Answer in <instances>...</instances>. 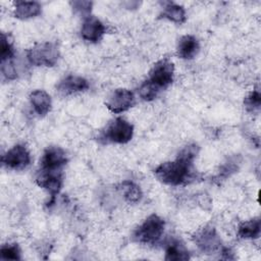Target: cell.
Listing matches in <instances>:
<instances>
[{"label": "cell", "instance_id": "cell-15", "mask_svg": "<svg viewBox=\"0 0 261 261\" xmlns=\"http://www.w3.org/2000/svg\"><path fill=\"white\" fill-rule=\"evenodd\" d=\"M30 102L39 116H45L51 110L52 102L49 94L43 90H35L30 94Z\"/></svg>", "mask_w": 261, "mask_h": 261}, {"label": "cell", "instance_id": "cell-9", "mask_svg": "<svg viewBox=\"0 0 261 261\" xmlns=\"http://www.w3.org/2000/svg\"><path fill=\"white\" fill-rule=\"evenodd\" d=\"M136 103L135 95L127 89H116L106 101V107L113 113H121L132 108Z\"/></svg>", "mask_w": 261, "mask_h": 261}, {"label": "cell", "instance_id": "cell-26", "mask_svg": "<svg viewBox=\"0 0 261 261\" xmlns=\"http://www.w3.org/2000/svg\"><path fill=\"white\" fill-rule=\"evenodd\" d=\"M238 170V160L236 158H230L228 159L227 162H225L219 171V176L220 177H227L230 174L234 173Z\"/></svg>", "mask_w": 261, "mask_h": 261}, {"label": "cell", "instance_id": "cell-12", "mask_svg": "<svg viewBox=\"0 0 261 261\" xmlns=\"http://www.w3.org/2000/svg\"><path fill=\"white\" fill-rule=\"evenodd\" d=\"M90 87L89 82L80 75L69 74L63 77L57 85V92L61 96H69L75 93L84 92Z\"/></svg>", "mask_w": 261, "mask_h": 261}, {"label": "cell", "instance_id": "cell-11", "mask_svg": "<svg viewBox=\"0 0 261 261\" xmlns=\"http://www.w3.org/2000/svg\"><path fill=\"white\" fill-rule=\"evenodd\" d=\"M106 32L104 23L94 15H89L83 21L81 35L85 41L91 43L99 42Z\"/></svg>", "mask_w": 261, "mask_h": 261}, {"label": "cell", "instance_id": "cell-6", "mask_svg": "<svg viewBox=\"0 0 261 261\" xmlns=\"http://www.w3.org/2000/svg\"><path fill=\"white\" fill-rule=\"evenodd\" d=\"M193 241L199 250L204 254H213L220 251L222 248L219 236L217 234L215 228L210 225L204 226L197 231L193 237Z\"/></svg>", "mask_w": 261, "mask_h": 261}, {"label": "cell", "instance_id": "cell-20", "mask_svg": "<svg viewBox=\"0 0 261 261\" xmlns=\"http://www.w3.org/2000/svg\"><path fill=\"white\" fill-rule=\"evenodd\" d=\"M15 56L14 47L9 37L5 33H1V41H0V58L1 62L7 60H13Z\"/></svg>", "mask_w": 261, "mask_h": 261}, {"label": "cell", "instance_id": "cell-21", "mask_svg": "<svg viewBox=\"0 0 261 261\" xmlns=\"http://www.w3.org/2000/svg\"><path fill=\"white\" fill-rule=\"evenodd\" d=\"M0 259L2 260H20L21 253L17 244H5L0 249Z\"/></svg>", "mask_w": 261, "mask_h": 261}, {"label": "cell", "instance_id": "cell-2", "mask_svg": "<svg viewBox=\"0 0 261 261\" xmlns=\"http://www.w3.org/2000/svg\"><path fill=\"white\" fill-rule=\"evenodd\" d=\"M164 227V220L156 214H151L135 229L133 240L140 244L155 245L161 240Z\"/></svg>", "mask_w": 261, "mask_h": 261}, {"label": "cell", "instance_id": "cell-4", "mask_svg": "<svg viewBox=\"0 0 261 261\" xmlns=\"http://www.w3.org/2000/svg\"><path fill=\"white\" fill-rule=\"evenodd\" d=\"M134 135V126L130 122L122 117H117L111 120L102 132L100 140L104 143L126 144Z\"/></svg>", "mask_w": 261, "mask_h": 261}, {"label": "cell", "instance_id": "cell-18", "mask_svg": "<svg viewBox=\"0 0 261 261\" xmlns=\"http://www.w3.org/2000/svg\"><path fill=\"white\" fill-rule=\"evenodd\" d=\"M119 190L124 200L130 204L139 203L143 197L141 188L130 180H124L119 185Z\"/></svg>", "mask_w": 261, "mask_h": 261}, {"label": "cell", "instance_id": "cell-19", "mask_svg": "<svg viewBox=\"0 0 261 261\" xmlns=\"http://www.w3.org/2000/svg\"><path fill=\"white\" fill-rule=\"evenodd\" d=\"M260 230V219L257 217L242 222L238 227V236L242 239H257Z\"/></svg>", "mask_w": 261, "mask_h": 261}, {"label": "cell", "instance_id": "cell-5", "mask_svg": "<svg viewBox=\"0 0 261 261\" xmlns=\"http://www.w3.org/2000/svg\"><path fill=\"white\" fill-rule=\"evenodd\" d=\"M174 65L167 59L163 58L158 60L149 72L148 81L154 85L159 91L166 89L173 82Z\"/></svg>", "mask_w": 261, "mask_h": 261}, {"label": "cell", "instance_id": "cell-25", "mask_svg": "<svg viewBox=\"0 0 261 261\" xmlns=\"http://www.w3.org/2000/svg\"><path fill=\"white\" fill-rule=\"evenodd\" d=\"M1 72L2 75L8 81L15 80L17 77V71L13 60H7L1 62Z\"/></svg>", "mask_w": 261, "mask_h": 261}, {"label": "cell", "instance_id": "cell-17", "mask_svg": "<svg viewBox=\"0 0 261 261\" xmlns=\"http://www.w3.org/2000/svg\"><path fill=\"white\" fill-rule=\"evenodd\" d=\"M162 11L160 17L166 18L175 23H182L187 19L186 10L181 5H178L174 2L166 1L162 3Z\"/></svg>", "mask_w": 261, "mask_h": 261}, {"label": "cell", "instance_id": "cell-10", "mask_svg": "<svg viewBox=\"0 0 261 261\" xmlns=\"http://www.w3.org/2000/svg\"><path fill=\"white\" fill-rule=\"evenodd\" d=\"M67 157L65 151L58 146H50L44 151L40 160V169L62 170L66 164Z\"/></svg>", "mask_w": 261, "mask_h": 261}, {"label": "cell", "instance_id": "cell-1", "mask_svg": "<svg viewBox=\"0 0 261 261\" xmlns=\"http://www.w3.org/2000/svg\"><path fill=\"white\" fill-rule=\"evenodd\" d=\"M198 153L199 147L196 144L186 146L174 161L163 162L155 168L156 178L164 185L173 187L189 184L195 178L193 165Z\"/></svg>", "mask_w": 261, "mask_h": 261}, {"label": "cell", "instance_id": "cell-13", "mask_svg": "<svg viewBox=\"0 0 261 261\" xmlns=\"http://www.w3.org/2000/svg\"><path fill=\"white\" fill-rule=\"evenodd\" d=\"M199 49L200 45L198 39L192 35H185L179 39L176 51L178 57L181 59L190 60L198 54Z\"/></svg>", "mask_w": 261, "mask_h": 261}, {"label": "cell", "instance_id": "cell-14", "mask_svg": "<svg viewBox=\"0 0 261 261\" xmlns=\"http://www.w3.org/2000/svg\"><path fill=\"white\" fill-rule=\"evenodd\" d=\"M42 6L37 1H16L13 8V16L18 19H29L40 15Z\"/></svg>", "mask_w": 261, "mask_h": 261}, {"label": "cell", "instance_id": "cell-7", "mask_svg": "<svg viewBox=\"0 0 261 261\" xmlns=\"http://www.w3.org/2000/svg\"><path fill=\"white\" fill-rule=\"evenodd\" d=\"M31 161V154L23 144L14 145L2 156V164L11 170H23Z\"/></svg>", "mask_w": 261, "mask_h": 261}, {"label": "cell", "instance_id": "cell-23", "mask_svg": "<svg viewBox=\"0 0 261 261\" xmlns=\"http://www.w3.org/2000/svg\"><path fill=\"white\" fill-rule=\"evenodd\" d=\"M244 104L248 111H251V112L258 111L260 109V105H261V94H260L259 90H254L253 92H251L245 98Z\"/></svg>", "mask_w": 261, "mask_h": 261}, {"label": "cell", "instance_id": "cell-8", "mask_svg": "<svg viewBox=\"0 0 261 261\" xmlns=\"http://www.w3.org/2000/svg\"><path fill=\"white\" fill-rule=\"evenodd\" d=\"M36 182L39 187L46 190L51 196L50 205L55 200V197L60 192L63 184L62 170H44L40 169L36 176Z\"/></svg>", "mask_w": 261, "mask_h": 261}, {"label": "cell", "instance_id": "cell-22", "mask_svg": "<svg viewBox=\"0 0 261 261\" xmlns=\"http://www.w3.org/2000/svg\"><path fill=\"white\" fill-rule=\"evenodd\" d=\"M159 92L160 91L154 85H152L148 80L145 81L139 88V95L145 101L154 100L157 97Z\"/></svg>", "mask_w": 261, "mask_h": 261}, {"label": "cell", "instance_id": "cell-3", "mask_svg": "<svg viewBox=\"0 0 261 261\" xmlns=\"http://www.w3.org/2000/svg\"><path fill=\"white\" fill-rule=\"evenodd\" d=\"M27 58L36 66H54L59 59L58 47L51 42L38 43L28 49Z\"/></svg>", "mask_w": 261, "mask_h": 261}, {"label": "cell", "instance_id": "cell-16", "mask_svg": "<svg viewBox=\"0 0 261 261\" xmlns=\"http://www.w3.org/2000/svg\"><path fill=\"white\" fill-rule=\"evenodd\" d=\"M164 259L167 261H186L190 259V253L179 240L172 239L166 244Z\"/></svg>", "mask_w": 261, "mask_h": 261}, {"label": "cell", "instance_id": "cell-24", "mask_svg": "<svg viewBox=\"0 0 261 261\" xmlns=\"http://www.w3.org/2000/svg\"><path fill=\"white\" fill-rule=\"evenodd\" d=\"M74 13H79L82 16L88 17L92 10L93 3L91 1H72L70 2Z\"/></svg>", "mask_w": 261, "mask_h": 261}]
</instances>
